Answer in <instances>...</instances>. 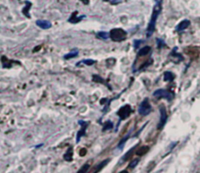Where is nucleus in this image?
<instances>
[{"label": "nucleus", "instance_id": "39448f33", "mask_svg": "<svg viewBox=\"0 0 200 173\" xmlns=\"http://www.w3.org/2000/svg\"><path fill=\"white\" fill-rule=\"evenodd\" d=\"M131 113H132L131 106L127 104V105L122 106V107L118 110L117 115H118L120 121H122V120H125V119H127V118H129V116L131 115Z\"/></svg>", "mask_w": 200, "mask_h": 173}, {"label": "nucleus", "instance_id": "a878e982", "mask_svg": "<svg viewBox=\"0 0 200 173\" xmlns=\"http://www.w3.org/2000/svg\"><path fill=\"white\" fill-rule=\"evenodd\" d=\"M93 81L94 82H99V83H103L104 80L99 75H93Z\"/></svg>", "mask_w": 200, "mask_h": 173}, {"label": "nucleus", "instance_id": "aec40b11", "mask_svg": "<svg viewBox=\"0 0 200 173\" xmlns=\"http://www.w3.org/2000/svg\"><path fill=\"white\" fill-rule=\"evenodd\" d=\"M81 63H84V64H86V65H93L94 63H96V60H83L80 61V62H77L76 66H78V65L81 64Z\"/></svg>", "mask_w": 200, "mask_h": 173}, {"label": "nucleus", "instance_id": "f03ea898", "mask_svg": "<svg viewBox=\"0 0 200 173\" xmlns=\"http://www.w3.org/2000/svg\"><path fill=\"white\" fill-rule=\"evenodd\" d=\"M111 38L112 41L121 42L126 39L127 32L122 28H113L111 30Z\"/></svg>", "mask_w": 200, "mask_h": 173}, {"label": "nucleus", "instance_id": "c85d7f7f", "mask_svg": "<svg viewBox=\"0 0 200 173\" xmlns=\"http://www.w3.org/2000/svg\"><path fill=\"white\" fill-rule=\"evenodd\" d=\"M86 149H81V151H80V156L81 157H83V156H85V154H86Z\"/></svg>", "mask_w": 200, "mask_h": 173}, {"label": "nucleus", "instance_id": "1a4fd4ad", "mask_svg": "<svg viewBox=\"0 0 200 173\" xmlns=\"http://www.w3.org/2000/svg\"><path fill=\"white\" fill-rule=\"evenodd\" d=\"M189 25H190V22L189 21V19H183V22H181L177 25L176 29H177V31H183V30L186 29Z\"/></svg>", "mask_w": 200, "mask_h": 173}, {"label": "nucleus", "instance_id": "f257e3e1", "mask_svg": "<svg viewBox=\"0 0 200 173\" xmlns=\"http://www.w3.org/2000/svg\"><path fill=\"white\" fill-rule=\"evenodd\" d=\"M160 11H161L160 2H157V3H156V5L154 6V8H153V12H152L151 19H150V23H148V25H147V38L151 37L152 34L154 33L155 23H156V21H157V18H158V16H159Z\"/></svg>", "mask_w": 200, "mask_h": 173}, {"label": "nucleus", "instance_id": "0eeeda50", "mask_svg": "<svg viewBox=\"0 0 200 173\" xmlns=\"http://www.w3.org/2000/svg\"><path fill=\"white\" fill-rule=\"evenodd\" d=\"M160 120H159V123L157 125V129H162V128L165 125L166 122H167V119H168V115H167V111L164 106H160Z\"/></svg>", "mask_w": 200, "mask_h": 173}, {"label": "nucleus", "instance_id": "cd10ccee", "mask_svg": "<svg viewBox=\"0 0 200 173\" xmlns=\"http://www.w3.org/2000/svg\"><path fill=\"white\" fill-rule=\"evenodd\" d=\"M142 43H144L143 40H134V48H135V49H138L139 46L142 44Z\"/></svg>", "mask_w": 200, "mask_h": 173}, {"label": "nucleus", "instance_id": "f3484780", "mask_svg": "<svg viewBox=\"0 0 200 173\" xmlns=\"http://www.w3.org/2000/svg\"><path fill=\"white\" fill-rule=\"evenodd\" d=\"M148 151H150V147H148V146H143V147H141V149H139V150L136 152V154L138 155V156L142 157L144 155H146Z\"/></svg>", "mask_w": 200, "mask_h": 173}, {"label": "nucleus", "instance_id": "20e7f679", "mask_svg": "<svg viewBox=\"0 0 200 173\" xmlns=\"http://www.w3.org/2000/svg\"><path fill=\"white\" fill-rule=\"evenodd\" d=\"M138 112L141 116H147L148 114L151 112V106H150V103L147 98H144V99L141 102L139 109H138Z\"/></svg>", "mask_w": 200, "mask_h": 173}, {"label": "nucleus", "instance_id": "2eb2a0df", "mask_svg": "<svg viewBox=\"0 0 200 173\" xmlns=\"http://www.w3.org/2000/svg\"><path fill=\"white\" fill-rule=\"evenodd\" d=\"M111 162V160L109 159H108V160H105L104 162H102L101 163H99L98 164V166H96V168H95V170H94V172H99V171H101L102 169H103V168L107 166V164Z\"/></svg>", "mask_w": 200, "mask_h": 173}, {"label": "nucleus", "instance_id": "6ab92c4d", "mask_svg": "<svg viewBox=\"0 0 200 173\" xmlns=\"http://www.w3.org/2000/svg\"><path fill=\"white\" fill-rule=\"evenodd\" d=\"M72 156H73V152H72V149L70 148L64 155V159L65 160H68V162H70V160H72Z\"/></svg>", "mask_w": 200, "mask_h": 173}, {"label": "nucleus", "instance_id": "a211bd4d", "mask_svg": "<svg viewBox=\"0 0 200 173\" xmlns=\"http://www.w3.org/2000/svg\"><path fill=\"white\" fill-rule=\"evenodd\" d=\"M129 137H130V133H128V134L125 136V137H123L122 138V140L120 141L119 142V144H118V146H117V149H118V150H122L123 149V147H124V145H125V143L127 142V140L129 139Z\"/></svg>", "mask_w": 200, "mask_h": 173}, {"label": "nucleus", "instance_id": "b1692460", "mask_svg": "<svg viewBox=\"0 0 200 173\" xmlns=\"http://www.w3.org/2000/svg\"><path fill=\"white\" fill-rule=\"evenodd\" d=\"M139 163V160H133V162H131L130 163V164H129V166H128V168H135L136 166H137V164Z\"/></svg>", "mask_w": 200, "mask_h": 173}, {"label": "nucleus", "instance_id": "c756f323", "mask_svg": "<svg viewBox=\"0 0 200 173\" xmlns=\"http://www.w3.org/2000/svg\"><path fill=\"white\" fill-rule=\"evenodd\" d=\"M80 1H82V3L85 4V5H88L89 4V0H80Z\"/></svg>", "mask_w": 200, "mask_h": 173}, {"label": "nucleus", "instance_id": "9d476101", "mask_svg": "<svg viewBox=\"0 0 200 173\" xmlns=\"http://www.w3.org/2000/svg\"><path fill=\"white\" fill-rule=\"evenodd\" d=\"M137 146L138 145H136V146H134L132 149H130L126 154H125V156H123V158L120 160V163H124V162H126V160H128L129 159L131 158V157L133 156V154H134V152H135V150L137 149Z\"/></svg>", "mask_w": 200, "mask_h": 173}, {"label": "nucleus", "instance_id": "393cba45", "mask_svg": "<svg viewBox=\"0 0 200 173\" xmlns=\"http://www.w3.org/2000/svg\"><path fill=\"white\" fill-rule=\"evenodd\" d=\"M105 2H109L112 5H117V4H119L122 2V0H104Z\"/></svg>", "mask_w": 200, "mask_h": 173}, {"label": "nucleus", "instance_id": "9b49d317", "mask_svg": "<svg viewBox=\"0 0 200 173\" xmlns=\"http://www.w3.org/2000/svg\"><path fill=\"white\" fill-rule=\"evenodd\" d=\"M76 15H77V12H74L71 17L68 19V22H72V23H76V22H79L81 19H83L86 18V16H81V17L77 18Z\"/></svg>", "mask_w": 200, "mask_h": 173}, {"label": "nucleus", "instance_id": "ddd939ff", "mask_svg": "<svg viewBox=\"0 0 200 173\" xmlns=\"http://www.w3.org/2000/svg\"><path fill=\"white\" fill-rule=\"evenodd\" d=\"M78 50L77 49H73L72 51H70L68 54H66L64 56V58L65 60H69V58H73V57H76L78 56Z\"/></svg>", "mask_w": 200, "mask_h": 173}, {"label": "nucleus", "instance_id": "4468645a", "mask_svg": "<svg viewBox=\"0 0 200 173\" xmlns=\"http://www.w3.org/2000/svg\"><path fill=\"white\" fill-rule=\"evenodd\" d=\"M150 51H151L150 47V46H146V47H144V48H142L139 51L138 56L139 57H144V56H147V54H148V53H150Z\"/></svg>", "mask_w": 200, "mask_h": 173}, {"label": "nucleus", "instance_id": "6e6552de", "mask_svg": "<svg viewBox=\"0 0 200 173\" xmlns=\"http://www.w3.org/2000/svg\"><path fill=\"white\" fill-rule=\"evenodd\" d=\"M35 23H36L37 26H39L42 29H49L52 27V23L49 21H47V19H38Z\"/></svg>", "mask_w": 200, "mask_h": 173}, {"label": "nucleus", "instance_id": "bb28decb", "mask_svg": "<svg viewBox=\"0 0 200 173\" xmlns=\"http://www.w3.org/2000/svg\"><path fill=\"white\" fill-rule=\"evenodd\" d=\"M30 7H31V3H29V6H26V9H23V13L25 14L27 18H29V9Z\"/></svg>", "mask_w": 200, "mask_h": 173}, {"label": "nucleus", "instance_id": "dca6fc26", "mask_svg": "<svg viewBox=\"0 0 200 173\" xmlns=\"http://www.w3.org/2000/svg\"><path fill=\"white\" fill-rule=\"evenodd\" d=\"M97 37L100 39H103V40H107V39L111 37V33L105 32V31H99V32L97 33Z\"/></svg>", "mask_w": 200, "mask_h": 173}, {"label": "nucleus", "instance_id": "412c9836", "mask_svg": "<svg viewBox=\"0 0 200 173\" xmlns=\"http://www.w3.org/2000/svg\"><path fill=\"white\" fill-rule=\"evenodd\" d=\"M112 128H113V124L111 123V121H108V122H105V125H104V127H103V131L108 130V129H111Z\"/></svg>", "mask_w": 200, "mask_h": 173}, {"label": "nucleus", "instance_id": "423d86ee", "mask_svg": "<svg viewBox=\"0 0 200 173\" xmlns=\"http://www.w3.org/2000/svg\"><path fill=\"white\" fill-rule=\"evenodd\" d=\"M89 122H85V121H82V120H79L78 121V125H80V129L79 131L77 132V135H76V143H78L81 139L82 136H85L86 135V128H88L89 125Z\"/></svg>", "mask_w": 200, "mask_h": 173}, {"label": "nucleus", "instance_id": "4be33fe9", "mask_svg": "<svg viewBox=\"0 0 200 173\" xmlns=\"http://www.w3.org/2000/svg\"><path fill=\"white\" fill-rule=\"evenodd\" d=\"M156 42H157V47H158V49H161V48H163V47H165V42H164V40H162V39H159V38H157L156 39Z\"/></svg>", "mask_w": 200, "mask_h": 173}, {"label": "nucleus", "instance_id": "7ed1b4c3", "mask_svg": "<svg viewBox=\"0 0 200 173\" xmlns=\"http://www.w3.org/2000/svg\"><path fill=\"white\" fill-rule=\"evenodd\" d=\"M153 96L157 99H160V98H165L168 101H172L174 97V94L170 92L169 90L164 89H156L155 92H153Z\"/></svg>", "mask_w": 200, "mask_h": 173}, {"label": "nucleus", "instance_id": "f8f14e48", "mask_svg": "<svg viewBox=\"0 0 200 173\" xmlns=\"http://www.w3.org/2000/svg\"><path fill=\"white\" fill-rule=\"evenodd\" d=\"M175 79V74L171 71H165L163 75V80L165 82H172Z\"/></svg>", "mask_w": 200, "mask_h": 173}, {"label": "nucleus", "instance_id": "5701e85b", "mask_svg": "<svg viewBox=\"0 0 200 173\" xmlns=\"http://www.w3.org/2000/svg\"><path fill=\"white\" fill-rule=\"evenodd\" d=\"M89 167H90V164H89V163H87V164H84V166H82L79 170H78V173H83V172L88 171Z\"/></svg>", "mask_w": 200, "mask_h": 173}]
</instances>
